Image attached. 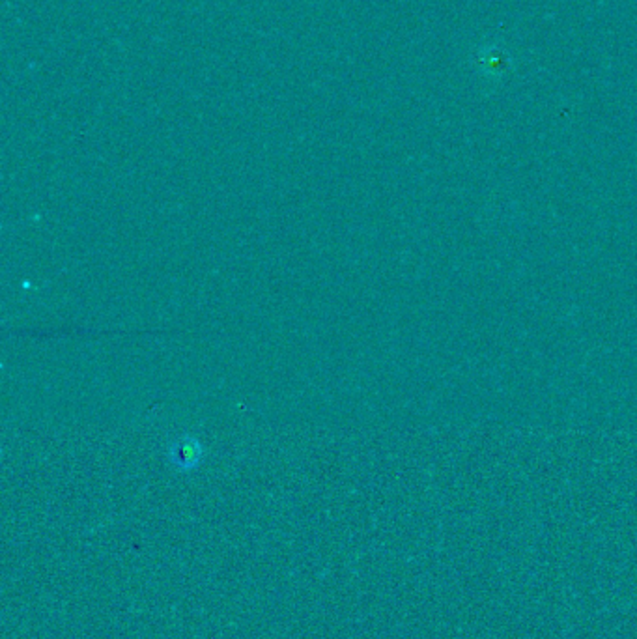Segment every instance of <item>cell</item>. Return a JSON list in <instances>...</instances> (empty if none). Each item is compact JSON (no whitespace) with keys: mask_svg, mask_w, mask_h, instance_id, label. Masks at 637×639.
Returning <instances> with one entry per match:
<instances>
[{"mask_svg":"<svg viewBox=\"0 0 637 639\" xmlns=\"http://www.w3.org/2000/svg\"><path fill=\"white\" fill-rule=\"evenodd\" d=\"M170 462L174 464V468L180 471H191V469L199 468L200 460H202V447L195 438H178L170 445L169 451Z\"/></svg>","mask_w":637,"mask_h":639,"instance_id":"6da1fadb","label":"cell"}]
</instances>
